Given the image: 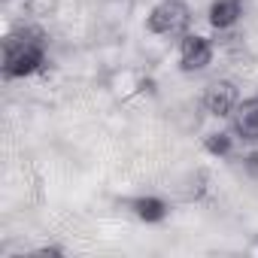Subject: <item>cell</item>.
<instances>
[{
    "mask_svg": "<svg viewBox=\"0 0 258 258\" xmlns=\"http://www.w3.org/2000/svg\"><path fill=\"white\" fill-rule=\"evenodd\" d=\"M49 37L37 25H19L4 37V79H25L34 76L46 64Z\"/></svg>",
    "mask_w": 258,
    "mask_h": 258,
    "instance_id": "obj_1",
    "label": "cell"
},
{
    "mask_svg": "<svg viewBox=\"0 0 258 258\" xmlns=\"http://www.w3.org/2000/svg\"><path fill=\"white\" fill-rule=\"evenodd\" d=\"M191 25V10L182 0H161L146 16V31L155 37H182L188 34Z\"/></svg>",
    "mask_w": 258,
    "mask_h": 258,
    "instance_id": "obj_2",
    "label": "cell"
},
{
    "mask_svg": "<svg viewBox=\"0 0 258 258\" xmlns=\"http://www.w3.org/2000/svg\"><path fill=\"white\" fill-rule=\"evenodd\" d=\"M201 103H204L207 115H213V118H231V112L240 103V91H237V85L231 79H213L204 88Z\"/></svg>",
    "mask_w": 258,
    "mask_h": 258,
    "instance_id": "obj_3",
    "label": "cell"
},
{
    "mask_svg": "<svg viewBox=\"0 0 258 258\" xmlns=\"http://www.w3.org/2000/svg\"><path fill=\"white\" fill-rule=\"evenodd\" d=\"M213 64V43L204 34H182L179 40V70L201 73Z\"/></svg>",
    "mask_w": 258,
    "mask_h": 258,
    "instance_id": "obj_4",
    "label": "cell"
},
{
    "mask_svg": "<svg viewBox=\"0 0 258 258\" xmlns=\"http://www.w3.org/2000/svg\"><path fill=\"white\" fill-rule=\"evenodd\" d=\"M231 134L243 143H258V94L237 103L231 112Z\"/></svg>",
    "mask_w": 258,
    "mask_h": 258,
    "instance_id": "obj_5",
    "label": "cell"
},
{
    "mask_svg": "<svg viewBox=\"0 0 258 258\" xmlns=\"http://www.w3.org/2000/svg\"><path fill=\"white\" fill-rule=\"evenodd\" d=\"M243 19V0H213L207 10V22L216 31H231Z\"/></svg>",
    "mask_w": 258,
    "mask_h": 258,
    "instance_id": "obj_6",
    "label": "cell"
},
{
    "mask_svg": "<svg viewBox=\"0 0 258 258\" xmlns=\"http://www.w3.org/2000/svg\"><path fill=\"white\" fill-rule=\"evenodd\" d=\"M131 213H134L140 222H146V225H158V222L167 219L170 207H167L161 198H155V195H140V198L131 201Z\"/></svg>",
    "mask_w": 258,
    "mask_h": 258,
    "instance_id": "obj_7",
    "label": "cell"
},
{
    "mask_svg": "<svg viewBox=\"0 0 258 258\" xmlns=\"http://www.w3.org/2000/svg\"><path fill=\"white\" fill-rule=\"evenodd\" d=\"M234 134L231 131H213V134H207L204 137V149L213 155V158H228L231 152H234Z\"/></svg>",
    "mask_w": 258,
    "mask_h": 258,
    "instance_id": "obj_8",
    "label": "cell"
},
{
    "mask_svg": "<svg viewBox=\"0 0 258 258\" xmlns=\"http://www.w3.org/2000/svg\"><path fill=\"white\" fill-rule=\"evenodd\" d=\"M243 167H246V170L258 179V149H255V152H249V155L243 158Z\"/></svg>",
    "mask_w": 258,
    "mask_h": 258,
    "instance_id": "obj_9",
    "label": "cell"
}]
</instances>
